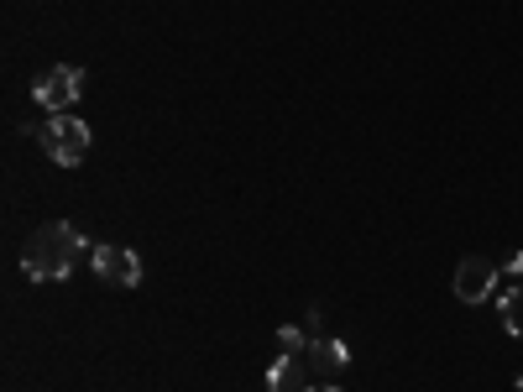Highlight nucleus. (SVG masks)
I'll return each instance as SVG.
<instances>
[{"label":"nucleus","instance_id":"12","mask_svg":"<svg viewBox=\"0 0 523 392\" xmlns=\"http://www.w3.org/2000/svg\"><path fill=\"white\" fill-rule=\"evenodd\" d=\"M518 392H523V382H518Z\"/></svg>","mask_w":523,"mask_h":392},{"label":"nucleus","instance_id":"2","mask_svg":"<svg viewBox=\"0 0 523 392\" xmlns=\"http://www.w3.org/2000/svg\"><path fill=\"white\" fill-rule=\"evenodd\" d=\"M37 142H42V152L53 157L58 168H79L84 163V152H89V126L79 121V115H48V126L37 131Z\"/></svg>","mask_w":523,"mask_h":392},{"label":"nucleus","instance_id":"10","mask_svg":"<svg viewBox=\"0 0 523 392\" xmlns=\"http://www.w3.org/2000/svg\"><path fill=\"white\" fill-rule=\"evenodd\" d=\"M503 272H508V278H523V246H518V251H508V262H503Z\"/></svg>","mask_w":523,"mask_h":392},{"label":"nucleus","instance_id":"11","mask_svg":"<svg viewBox=\"0 0 523 392\" xmlns=\"http://www.w3.org/2000/svg\"><path fill=\"white\" fill-rule=\"evenodd\" d=\"M304 392H340L335 382H320V387H304Z\"/></svg>","mask_w":523,"mask_h":392},{"label":"nucleus","instance_id":"7","mask_svg":"<svg viewBox=\"0 0 523 392\" xmlns=\"http://www.w3.org/2000/svg\"><path fill=\"white\" fill-rule=\"evenodd\" d=\"M267 387L272 392H304L309 387V366H304V356H278L267 366Z\"/></svg>","mask_w":523,"mask_h":392},{"label":"nucleus","instance_id":"9","mask_svg":"<svg viewBox=\"0 0 523 392\" xmlns=\"http://www.w3.org/2000/svg\"><path fill=\"white\" fill-rule=\"evenodd\" d=\"M278 345H283V356H304V351H309V335L293 330V325H283V330H278Z\"/></svg>","mask_w":523,"mask_h":392},{"label":"nucleus","instance_id":"3","mask_svg":"<svg viewBox=\"0 0 523 392\" xmlns=\"http://www.w3.org/2000/svg\"><path fill=\"white\" fill-rule=\"evenodd\" d=\"M79 95H84V68H74V63H53L48 74H37V84H32V100L48 115L74 110Z\"/></svg>","mask_w":523,"mask_h":392},{"label":"nucleus","instance_id":"1","mask_svg":"<svg viewBox=\"0 0 523 392\" xmlns=\"http://www.w3.org/2000/svg\"><path fill=\"white\" fill-rule=\"evenodd\" d=\"M84 251V236L68 220H48L32 230V246L27 257H21V272H27V283H63L68 272H74Z\"/></svg>","mask_w":523,"mask_h":392},{"label":"nucleus","instance_id":"5","mask_svg":"<svg viewBox=\"0 0 523 392\" xmlns=\"http://www.w3.org/2000/svg\"><path fill=\"white\" fill-rule=\"evenodd\" d=\"M89 262H95V278L110 283V288H136L142 283V257H136L131 246H95Z\"/></svg>","mask_w":523,"mask_h":392},{"label":"nucleus","instance_id":"4","mask_svg":"<svg viewBox=\"0 0 523 392\" xmlns=\"http://www.w3.org/2000/svg\"><path fill=\"white\" fill-rule=\"evenodd\" d=\"M497 283H503V267L492 257H461V267H456V298L461 304H487V298H497Z\"/></svg>","mask_w":523,"mask_h":392},{"label":"nucleus","instance_id":"8","mask_svg":"<svg viewBox=\"0 0 523 392\" xmlns=\"http://www.w3.org/2000/svg\"><path fill=\"white\" fill-rule=\"evenodd\" d=\"M497 314H503L508 335H523V288H497Z\"/></svg>","mask_w":523,"mask_h":392},{"label":"nucleus","instance_id":"6","mask_svg":"<svg viewBox=\"0 0 523 392\" xmlns=\"http://www.w3.org/2000/svg\"><path fill=\"white\" fill-rule=\"evenodd\" d=\"M304 366H309V377L335 382V377L351 366V351H346L340 340H330V335H314V340H309V351H304Z\"/></svg>","mask_w":523,"mask_h":392}]
</instances>
